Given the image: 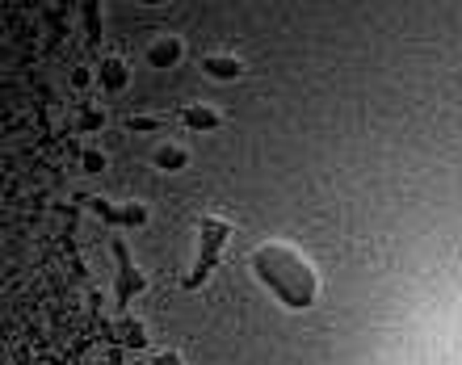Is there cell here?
Segmentation results:
<instances>
[{
  "label": "cell",
  "mask_w": 462,
  "mask_h": 365,
  "mask_svg": "<svg viewBox=\"0 0 462 365\" xmlns=\"http://www.w3.org/2000/svg\"><path fill=\"white\" fill-rule=\"evenodd\" d=\"M248 265H253V278L261 281L286 311H307V306H316L319 273H316V265L307 260V252L299 243L261 240L253 252H248Z\"/></svg>",
  "instance_id": "1"
},
{
  "label": "cell",
  "mask_w": 462,
  "mask_h": 365,
  "mask_svg": "<svg viewBox=\"0 0 462 365\" xmlns=\"http://www.w3.org/2000/svg\"><path fill=\"white\" fill-rule=\"evenodd\" d=\"M231 240V223L219 219V214H202L198 219V256H194V269L181 278V290L194 294L202 290L210 281V273H215V265H219V252L227 248Z\"/></svg>",
  "instance_id": "2"
},
{
  "label": "cell",
  "mask_w": 462,
  "mask_h": 365,
  "mask_svg": "<svg viewBox=\"0 0 462 365\" xmlns=\"http://www.w3.org/2000/svg\"><path fill=\"white\" fill-rule=\"evenodd\" d=\"M110 248H114V260H118V281H114V303H118V311H126V303H131V298H139V294L147 290V278L139 273V265L131 260V248H126V240H122V235H114Z\"/></svg>",
  "instance_id": "3"
},
{
  "label": "cell",
  "mask_w": 462,
  "mask_h": 365,
  "mask_svg": "<svg viewBox=\"0 0 462 365\" xmlns=\"http://www.w3.org/2000/svg\"><path fill=\"white\" fill-rule=\"evenodd\" d=\"M88 210H93L106 227H143V223L152 219V210H147L143 202H114V197H101V194L88 197Z\"/></svg>",
  "instance_id": "4"
},
{
  "label": "cell",
  "mask_w": 462,
  "mask_h": 365,
  "mask_svg": "<svg viewBox=\"0 0 462 365\" xmlns=\"http://www.w3.org/2000/svg\"><path fill=\"white\" fill-rule=\"evenodd\" d=\"M185 59V38L181 34H156L147 42V63L152 68H177Z\"/></svg>",
  "instance_id": "5"
},
{
  "label": "cell",
  "mask_w": 462,
  "mask_h": 365,
  "mask_svg": "<svg viewBox=\"0 0 462 365\" xmlns=\"http://www.w3.org/2000/svg\"><path fill=\"white\" fill-rule=\"evenodd\" d=\"M97 85L101 93H126L131 88V63L122 59V55H106V59L97 63Z\"/></svg>",
  "instance_id": "6"
},
{
  "label": "cell",
  "mask_w": 462,
  "mask_h": 365,
  "mask_svg": "<svg viewBox=\"0 0 462 365\" xmlns=\"http://www.w3.org/2000/svg\"><path fill=\"white\" fill-rule=\"evenodd\" d=\"M177 122H181V126H189V131H219L223 114L215 110V105L194 101V105H181V110H177Z\"/></svg>",
  "instance_id": "7"
},
{
  "label": "cell",
  "mask_w": 462,
  "mask_h": 365,
  "mask_svg": "<svg viewBox=\"0 0 462 365\" xmlns=\"http://www.w3.org/2000/svg\"><path fill=\"white\" fill-rule=\"evenodd\" d=\"M198 68H202L210 80H219V85H227V80H240V76H244V63L236 59V55H227V50H215V55H207V59L198 63Z\"/></svg>",
  "instance_id": "8"
},
{
  "label": "cell",
  "mask_w": 462,
  "mask_h": 365,
  "mask_svg": "<svg viewBox=\"0 0 462 365\" xmlns=\"http://www.w3.org/2000/svg\"><path fill=\"white\" fill-rule=\"evenodd\" d=\"M185 164H189V151H185L181 143H160V151H156V169L160 172H181Z\"/></svg>",
  "instance_id": "9"
},
{
  "label": "cell",
  "mask_w": 462,
  "mask_h": 365,
  "mask_svg": "<svg viewBox=\"0 0 462 365\" xmlns=\"http://www.w3.org/2000/svg\"><path fill=\"white\" fill-rule=\"evenodd\" d=\"M114 336H118L126 349H147V332L139 319H118V324H114Z\"/></svg>",
  "instance_id": "10"
},
{
  "label": "cell",
  "mask_w": 462,
  "mask_h": 365,
  "mask_svg": "<svg viewBox=\"0 0 462 365\" xmlns=\"http://www.w3.org/2000/svg\"><path fill=\"white\" fill-rule=\"evenodd\" d=\"M101 126H106V110L93 105V101H80V110H76V131L93 134V131H101Z\"/></svg>",
  "instance_id": "11"
},
{
  "label": "cell",
  "mask_w": 462,
  "mask_h": 365,
  "mask_svg": "<svg viewBox=\"0 0 462 365\" xmlns=\"http://www.w3.org/2000/svg\"><path fill=\"white\" fill-rule=\"evenodd\" d=\"M164 126H169V118H164V114H134V118H126V131H139V134L164 131Z\"/></svg>",
  "instance_id": "12"
},
{
  "label": "cell",
  "mask_w": 462,
  "mask_h": 365,
  "mask_svg": "<svg viewBox=\"0 0 462 365\" xmlns=\"http://www.w3.org/2000/svg\"><path fill=\"white\" fill-rule=\"evenodd\" d=\"M85 17H88V42L97 47V42H101V5H97V0H88V5H85Z\"/></svg>",
  "instance_id": "13"
},
{
  "label": "cell",
  "mask_w": 462,
  "mask_h": 365,
  "mask_svg": "<svg viewBox=\"0 0 462 365\" xmlns=\"http://www.w3.org/2000/svg\"><path fill=\"white\" fill-rule=\"evenodd\" d=\"M80 169H85V172H106V151L85 147V151H80Z\"/></svg>",
  "instance_id": "14"
},
{
  "label": "cell",
  "mask_w": 462,
  "mask_h": 365,
  "mask_svg": "<svg viewBox=\"0 0 462 365\" xmlns=\"http://www.w3.org/2000/svg\"><path fill=\"white\" fill-rule=\"evenodd\" d=\"M93 85V72L88 68H72V88H88Z\"/></svg>",
  "instance_id": "15"
},
{
  "label": "cell",
  "mask_w": 462,
  "mask_h": 365,
  "mask_svg": "<svg viewBox=\"0 0 462 365\" xmlns=\"http://www.w3.org/2000/svg\"><path fill=\"white\" fill-rule=\"evenodd\" d=\"M152 365H185V357L181 353H156L152 357Z\"/></svg>",
  "instance_id": "16"
}]
</instances>
